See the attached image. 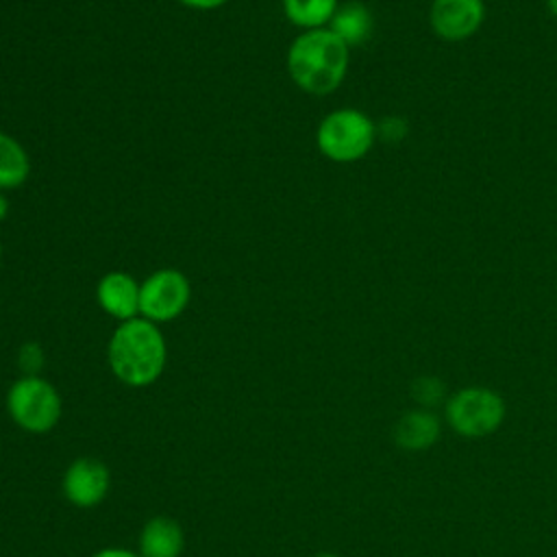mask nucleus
Listing matches in <instances>:
<instances>
[{"label":"nucleus","instance_id":"f257e3e1","mask_svg":"<svg viewBox=\"0 0 557 557\" xmlns=\"http://www.w3.org/2000/svg\"><path fill=\"white\" fill-rule=\"evenodd\" d=\"M107 359L113 376L128 387L152 385L165 368L168 346L159 326L141 315L120 322L113 331Z\"/></svg>","mask_w":557,"mask_h":557},{"label":"nucleus","instance_id":"f03ea898","mask_svg":"<svg viewBox=\"0 0 557 557\" xmlns=\"http://www.w3.org/2000/svg\"><path fill=\"white\" fill-rule=\"evenodd\" d=\"M348 50L331 28L302 30L287 50V72L302 91L326 96L346 76Z\"/></svg>","mask_w":557,"mask_h":557},{"label":"nucleus","instance_id":"7ed1b4c3","mask_svg":"<svg viewBox=\"0 0 557 557\" xmlns=\"http://www.w3.org/2000/svg\"><path fill=\"white\" fill-rule=\"evenodd\" d=\"M7 411L26 433L52 431L63 413L59 389L44 376H20L7 392Z\"/></svg>","mask_w":557,"mask_h":557},{"label":"nucleus","instance_id":"20e7f679","mask_svg":"<svg viewBox=\"0 0 557 557\" xmlns=\"http://www.w3.org/2000/svg\"><path fill=\"white\" fill-rule=\"evenodd\" d=\"M376 137L372 120L357 109H335L322 117L315 131L320 152L337 163H350L368 154Z\"/></svg>","mask_w":557,"mask_h":557},{"label":"nucleus","instance_id":"39448f33","mask_svg":"<svg viewBox=\"0 0 557 557\" xmlns=\"http://www.w3.org/2000/svg\"><path fill=\"white\" fill-rule=\"evenodd\" d=\"M448 426L461 437L479 440L492 435L505 420V400L487 387H463L455 392L444 407Z\"/></svg>","mask_w":557,"mask_h":557},{"label":"nucleus","instance_id":"423d86ee","mask_svg":"<svg viewBox=\"0 0 557 557\" xmlns=\"http://www.w3.org/2000/svg\"><path fill=\"white\" fill-rule=\"evenodd\" d=\"M189 281L176 268H161L139 283V313L154 324L178 318L189 305Z\"/></svg>","mask_w":557,"mask_h":557},{"label":"nucleus","instance_id":"0eeeda50","mask_svg":"<svg viewBox=\"0 0 557 557\" xmlns=\"http://www.w3.org/2000/svg\"><path fill=\"white\" fill-rule=\"evenodd\" d=\"M111 487V472L104 461L96 457L74 459L61 479V490L67 503L78 509H91L100 505Z\"/></svg>","mask_w":557,"mask_h":557},{"label":"nucleus","instance_id":"6e6552de","mask_svg":"<svg viewBox=\"0 0 557 557\" xmlns=\"http://www.w3.org/2000/svg\"><path fill=\"white\" fill-rule=\"evenodd\" d=\"M485 9L481 0H433L431 26L446 41L468 39L483 24Z\"/></svg>","mask_w":557,"mask_h":557},{"label":"nucleus","instance_id":"1a4fd4ad","mask_svg":"<svg viewBox=\"0 0 557 557\" xmlns=\"http://www.w3.org/2000/svg\"><path fill=\"white\" fill-rule=\"evenodd\" d=\"M96 300L104 313L126 322L139 313V283L126 272H107L96 285Z\"/></svg>","mask_w":557,"mask_h":557},{"label":"nucleus","instance_id":"9d476101","mask_svg":"<svg viewBox=\"0 0 557 557\" xmlns=\"http://www.w3.org/2000/svg\"><path fill=\"white\" fill-rule=\"evenodd\" d=\"M185 548L183 527L170 516H154L139 531V557H181Z\"/></svg>","mask_w":557,"mask_h":557},{"label":"nucleus","instance_id":"9b49d317","mask_svg":"<svg viewBox=\"0 0 557 557\" xmlns=\"http://www.w3.org/2000/svg\"><path fill=\"white\" fill-rule=\"evenodd\" d=\"M440 420L429 409H413L398 418L394 426V442L403 450L418 453L431 448L440 440Z\"/></svg>","mask_w":557,"mask_h":557},{"label":"nucleus","instance_id":"f8f14e48","mask_svg":"<svg viewBox=\"0 0 557 557\" xmlns=\"http://www.w3.org/2000/svg\"><path fill=\"white\" fill-rule=\"evenodd\" d=\"M372 15L366 4L361 2H346L337 7L335 15L329 22V28L350 48V46H361L370 39L372 35Z\"/></svg>","mask_w":557,"mask_h":557},{"label":"nucleus","instance_id":"ddd939ff","mask_svg":"<svg viewBox=\"0 0 557 557\" xmlns=\"http://www.w3.org/2000/svg\"><path fill=\"white\" fill-rule=\"evenodd\" d=\"M30 161L24 146L7 133H0V191L17 189L26 183Z\"/></svg>","mask_w":557,"mask_h":557},{"label":"nucleus","instance_id":"4468645a","mask_svg":"<svg viewBox=\"0 0 557 557\" xmlns=\"http://www.w3.org/2000/svg\"><path fill=\"white\" fill-rule=\"evenodd\" d=\"M337 0H283V11L302 30L324 28L337 11Z\"/></svg>","mask_w":557,"mask_h":557},{"label":"nucleus","instance_id":"2eb2a0df","mask_svg":"<svg viewBox=\"0 0 557 557\" xmlns=\"http://www.w3.org/2000/svg\"><path fill=\"white\" fill-rule=\"evenodd\" d=\"M411 396L416 403H420L424 409L435 407L446 398V387L435 376H420L411 383Z\"/></svg>","mask_w":557,"mask_h":557},{"label":"nucleus","instance_id":"dca6fc26","mask_svg":"<svg viewBox=\"0 0 557 557\" xmlns=\"http://www.w3.org/2000/svg\"><path fill=\"white\" fill-rule=\"evenodd\" d=\"M17 363H20L24 376H37V370H39L41 363H44V352H41L39 344H35V342L24 344V346L20 348Z\"/></svg>","mask_w":557,"mask_h":557},{"label":"nucleus","instance_id":"f3484780","mask_svg":"<svg viewBox=\"0 0 557 557\" xmlns=\"http://www.w3.org/2000/svg\"><path fill=\"white\" fill-rule=\"evenodd\" d=\"M381 133H383V137H385L387 141H398V139H403V137L407 135V124H405V120L392 115V117H385V120H383Z\"/></svg>","mask_w":557,"mask_h":557},{"label":"nucleus","instance_id":"a211bd4d","mask_svg":"<svg viewBox=\"0 0 557 557\" xmlns=\"http://www.w3.org/2000/svg\"><path fill=\"white\" fill-rule=\"evenodd\" d=\"M181 2L183 7H189V9H198V11H211V9H218L222 4H226L228 0H176Z\"/></svg>","mask_w":557,"mask_h":557},{"label":"nucleus","instance_id":"6ab92c4d","mask_svg":"<svg viewBox=\"0 0 557 557\" xmlns=\"http://www.w3.org/2000/svg\"><path fill=\"white\" fill-rule=\"evenodd\" d=\"M91 557H139V553H133V550L120 548V546H109V548L96 550Z\"/></svg>","mask_w":557,"mask_h":557},{"label":"nucleus","instance_id":"aec40b11","mask_svg":"<svg viewBox=\"0 0 557 557\" xmlns=\"http://www.w3.org/2000/svg\"><path fill=\"white\" fill-rule=\"evenodd\" d=\"M7 213H9V200L0 191V222L7 218Z\"/></svg>","mask_w":557,"mask_h":557},{"label":"nucleus","instance_id":"412c9836","mask_svg":"<svg viewBox=\"0 0 557 557\" xmlns=\"http://www.w3.org/2000/svg\"><path fill=\"white\" fill-rule=\"evenodd\" d=\"M548 9L553 15H557V0H548Z\"/></svg>","mask_w":557,"mask_h":557},{"label":"nucleus","instance_id":"4be33fe9","mask_svg":"<svg viewBox=\"0 0 557 557\" xmlns=\"http://www.w3.org/2000/svg\"><path fill=\"white\" fill-rule=\"evenodd\" d=\"M313 557H339V555H335V553H318Z\"/></svg>","mask_w":557,"mask_h":557},{"label":"nucleus","instance_id":"5701e85b","mask_svg":"<svg viewBox=\"0 0 557 557\" xmlns=\"http://www.w3.org/2000/svg\"><path fill=\"white\" fill-rule=\"evenodd\" d=\"M0 255H2V244H0Z\"/></svg>","mask_w":557,"mask_h":557}]
</instances>
